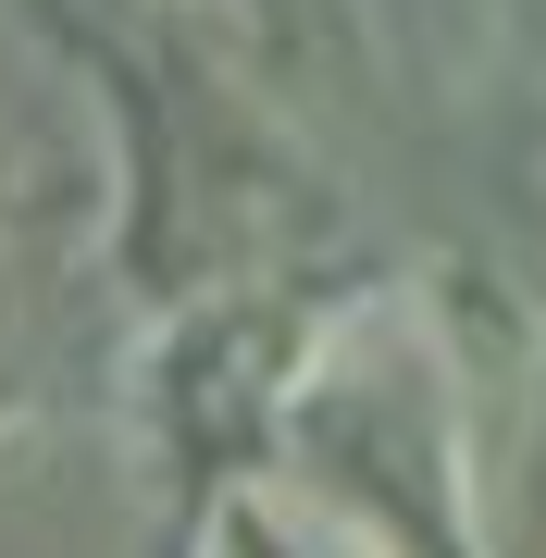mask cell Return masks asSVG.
I'll list each match as a JSON object with an SVG mask.
<instances>
[]
</instances>
